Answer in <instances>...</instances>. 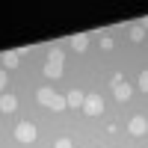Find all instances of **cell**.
<instances>
[{
  "instance_id": "obj_13",
  "label": "cell",
  "mask_w": 148,
  "mask_h": 148,
  "mask_svg": "<svg viewBox=\"0 0 148 148\" xmlns=\"http://www.w3.org/2000/svg\"><path fill=\"white\" fill-rule=\"evenodd\" d=\"M47 59H56V62H65V53L59 51V47H53V51L47 53Z\"/></svg>"
},
{
  "instance_id": "obj_5",
  "label": "cell",
  "mask_w": 148,
  "mask_h": 148,
  "mask_svg": "<svg viewBox=\"0 0 148 148\" xmlns=\"http://www.w3.org/2000/svg\"><path fill=\"white\" fill-rule=\"evenodd\" d=\"M45 77H47V80H59V77H62V62L47 59V62H45Z\"/></svg>"
},
{
  "instance_id": "obj_11",
  "label": "cell",
  "mask_w": 148,
  "mask_h": 148,
  "mask_svg": "<svg viewBox=\"0 0 148 148\" xmlns=\"http://www.w3.org/2000/svg\"><path fill=\"white\" fill-rule=\"evenodd\" d=\"M68 104H65V98L62 95H53V101H51V110H56V113H59V110H65Z\"/></svg>"
},
{
  "instance_id": "obj_4",
  "label": "cell",
  "mask_w": 148,
  "mask_h": 148,
  "mask_svg": "<svg viewBox=\"0 0 148 148\" xmlns=\"http://www.w3.org/2000/svg\"><path fill=\"white\" fill-rule=\"evenodd\" d=\"M127 130L133 133V136H142V133H148V119H145V116H133L130 125H127Z\"/></svg>"
},
{
  "instance_id": "obj_3",
  "label": "cell",
  "mask_w": 148,
  "mask_h": 148,
  "mask_svg": "<svg viewBox=\"0 0 148 148\" xmlns=\"http://www.w3.org/2000/svg\"><path fill=\"white\" fill-rule=\"evenodd\" d=\"M130 92H133V89L125 83V77H121V74H116V77H113V95L119 98V101H127Z\"/></svg>"
},
{
  "instance_id": "obj_17",
  "label": "cell",
  "mask_w": 148,
  "mask_h": 148,
  "mask_svg": "<svg viewBox=\"0 0 148 148\" xmlns=\"http://www.w3.org/2000/svg\"><path fill=\"white\" fill-rule=\"evenodd\" d=\"M139 27H142V30H148V18H145V21H142V24H139Z\"/></svg>"
},
{
  "instance_id": "obj_1",
  "label": "cell",
  "mask_w": 148,
  "mask_h": 148,
  "mask_svg": "<svg viewBox=\"0 0 148 148\" xmlns=\"http://www.w3.org/2000/svg\"><path fill=\"white\" fill-rule=\"evenodd\" d=\"M15 139L30 145V142L36 139V125H30V121H21V125H15Z\"/></svg>"
},
{
  "instance_id": "obj_16",
  "label": "cell",
  "mask_w": 148,
  "mask_h": 148,
  "mask_svg": "<svg viewBox=\"0 0 148 148\" xmlns=\"http://www.w3.org/2000/svg\"><path fill=\"white\" fill-rule=\"evenodd\" d=\"M6 86V68H0V89Z\"/></svg>"
},
{
  "instance_id": "obj_6",
  "label": "cell",
  "mask_w": 148,
  "mask_h": 148,
  "mask_svg": "<svg viewBox=\"0 0 148 148\" xmlns=\"http://www.w3.org/2000/svg\"><path fill=\"white\" fill-rule=\"evenodd\" d=\"M83 101H86V95H83L80 89H71V92L65 95V104H68V107H80V110H83Z\"/></svg>"
},
{
  "instance_id": "obj_12",
  "label": "cell",
  "mask_w": 148,
  "mask_h": 148,
  "mask_svg": "<svg viewBox=\"0 0 148 148\" xmlns=\"http://www.w3.org/2000/svg\"><path fill=\"white\" fill-rule=\"evenodd\" d=\"M130 39H133V42H142V39H145V30L139 27V24H136V27H130Z\"/></svg>"
},
{
  "instance_id": "obj_14",
  "label": "cell",
  "mask_w": 148,
  "mask_h": 148,
  "mask_svg": "<svg viewBox=\"0 0 148 148\" xmlns=\"http://www.w3.org/2000/svg\"><path fill=\"white\" fill-rule=\"evenodd\" d=\"M139 89L148 95V71H142V74H139Z\"/></svg>"
},
{
  "instance_id": "obj_9",
  "label": "cell",
  "mask_w": 148,
  "mask_h": 148,
  "mask_svg": "<svg viewBox=\"0 0 148 148\" xmlns=\"http://www.w3.org/2000/svg\"><path fill=\"white\" fill-rule=\"evenodd\" d=\"M53 95H56V92H51V89H39V92H36V98H39V104H42V107H51Z\"/></svg>"
},
{
  "instance_id": "obj_7",
  "label": "cell",
  "mask_w": 148,
  "mask_h": 148,
  "mask_svg": "<svg viewBox=\"0 0 148 148\" xmlns=\"http://www.w3.org/2000/svg\"><path fill=\"white\" fill-rule=\"evenodd\" d=\"M71 47H74L77 53H83L86 47H89V36H86V33H77V36L71 39Z\"/></svg>"
},
{
  "instance_id": "obj_10",
  "label": "cell",
  "mask_w": 148,
  "mask_h": 148,
  "mask_svg": "<svg viewBox=\"0 0 148 148\" xmlns=\"http://www.w3.org/2000/svg\"><path fill=\"white\" fill-rule=\"evenodd\" d=\"M18 56H21L18 51H9V53H3V65H6V68H18Z\"/></svg>"
},
{
  "instance_id": "obj_15",
  "label": "cell",
  "mask_w": 148,
  "mask_h": 148,
  "mask_svg": "<svg viewBox=\"0 0 148 148\" xmlns=\"http://www.w3.org/2000/svg\"><path fill=\"white\" fill-rule=\"evenodd\" d=\"M53 148H74V145H71V139H65V136H62V139H56V145H53Z\"/></svg>"
},
{
  "instance_id": "obj_8",
  "label": "cell",
  "mask_w": 148,
  "mask_h": 148,
  "mask_svg": "<svg viewBox=\"0 0 148 148\" xmlns=\"http://www.w3.org/2000/svg\"><path fill=\"white\" fill-rule=\"evenodd\" d=\"M15 107H18V98L15 95H3V98H0V110H3V113H12Z\"/></svg>"
},
{
  "instance_id": "obj_2",
  "label": "cell",
  "mask_w": 148,
  "mask_h": 148,
  "mask_svg": "<svg viewBox=\"0 0 148 148\" xmlns=\"http://www.w3.org/2000/svg\"><path fill=\"white\" fill-rule=\"evenodd\" d=\"M83 113H86V116H101V113H104V101H101V95H86V101H83Z\"/></svg>"
}]
</instances>
